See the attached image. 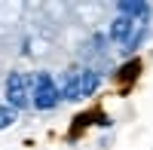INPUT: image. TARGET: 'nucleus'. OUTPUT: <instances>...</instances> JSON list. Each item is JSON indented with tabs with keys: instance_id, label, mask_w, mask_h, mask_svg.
I'll use <instances>...</instances> for the list:
<instances>
[{
	"instance_id": "nucleus-2",
	"label": "nucleus",
	"mask_w": 153,
	"mask_h": 150,
	"mask_svg": "<svg viewBox=\"0 0 153 150\" xmlns=\"http://www.w3.org/2000/svg\"><path fill=\"white\" fill-rule=\"evenodd\" d=\"M6 104L12 110H25L31 104V77H25L19 71H12L6 77Z\"/></svg>"
},
{
	"instance_id": "nucleus-6",
	"label": "nucleus",
	"mask_w": 153,
	"mask_h": 150,
	"mask_svg": "<svg viewBox=\"0 0 153 150\" xmlns=\"http://www.w3.org/2000/svg\"><path fill=\"white\" fill-rule=\"evenodd\" d=\"M98 83H101V74H98L95 68H83V71H80V95H83V98L92 95V92L98 89Z\"/></svg>"
},
{
	"instance_id": "nucleus-1",
	"label": "nucleus",
	"mask_w": 153,
	"mask_h": 150,
	"mask_svg": "<svg viewBox=\"0 0 153 150\" xmlns=\"http://www.w3.org/2000/svg\"><path fill=\"white\" fill-rule=\"evenodd\" d=\"M58 101H61V95H58V86L52 80V74L49 71H37L31 77V104L37 110H52Z\"/></svg>"
},
{
	"instance_id": "nucleus-9",
	"label": "nucleus",
	"mask_w": 153,
	"mask_h": 150,
	"mask_svg": "<svg viewBox=\"0 0 153 150\" xmlns=\"http://www.w3.org/2000/svg\"><path fill=\"white\" fill-rule=\"evenodd\" d=\"M138 71H141V65H138V61H129V65L120 71V80H132V77H138Z\"/></svg>"
},
{
	"instance_id": "nucleus-8",
	"label": "nucleus",
	"mask_w": 153,
	"mask_h": 150,
	"mask_svg": "<svg viewBox=\"0 0 153 150\" xmlns=\"http://www.w3.org/2000/svg\"><path fill=\"white\" fill-rule=\"evenodd\" d=\"M16 114H19V110H12L9 104H0V129L12 126V123H16Z\"/></svg>"
},
{
	"instance_id": "nucleus-4",
	"label": "nucleus",
	"mask_w": 153,
	"mask_h": 150,
	"mask_svg": "<svg viewBox=\"0 0 153 150\" xmlns=\"http://www.w3.org/2000/svg\"><path fill=\"white\" fill-rule=\"evenodd\" d=\"M117 9H120V16H126V19H141V22H147V16H150V3H144V0H123V3H117Z\"/></svg>"
},
{
	"instance_id": "nucleus-3",
	"label": "nucleus",
	"mask_w": 153,
	"mask_h": 150,
	"mask_svg": "<svg viewBox=\"0 0 153 150\" xmlns=\"http://www.w3.org/2000/svg\"><path fill=\"white\" fill-rule=\"evenodd\" d=\"M58 95L65 101H76L80 95V71H65L61 74V83H58Z\"/></svg>"
},
{
	"instance_id": "nucleus-7",
	"label": "nucleus",
	"mask_w": 153,
	"mask_h": 150,
	"mask_svg": "<svg viewBox=\"0 0 153 150\" xmlns=\"http://www.w3.org/2000/svg\"><path fill=\"white\" fill-rule=\"evenodd\" d=\"M147 28H150V25H147V22H141V28H138V31L129 37V40L123 43V52H135V49L144 43V37H147Z\"/></svg>"
},
{
	"instance_id": "nucleus-5",
	"label": "nucleus",
	"mask_w": 153,
	"mask_h": 150,
	"mask_svg": "<svg viewBox=\"0 0 153 150\" xmlns=\"http://www.w3.org/2000/svg\"><path fill=\"white\" fill-rule=\"evenodd\" d=\"M135 19H126V16H120L117 22H113L110 25V31H107V37H110V40L113 43H126V40H129V37L135 34Z\"/></svg>"
}]
</instances>
